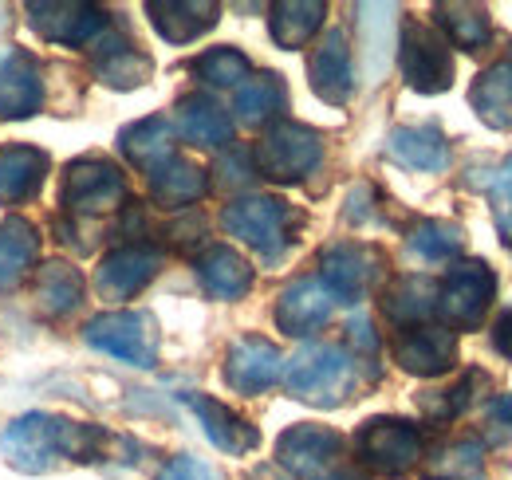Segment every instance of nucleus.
Returning a JSON list of instances; mask_svg holds the SVG:
<instances>
[{"mask_svg": "<svg viewBox=\"0 0 512 480\" xmlns=\"http://www.w3.org/2000/svg\"><path fill=\"white\" fill-rule=\"evenodd\" d=\"M111 445V433L99 425L52 418V414H24L0 433V449L12 469L20 473H48L60 457L71 461H99Z\"/></svg>", "mask_w": 512, "mask_h": 480, "instance_id": "obj_1", "label": "nucleus"}, {"mask_svg": "<svg viewBox=\"0 0 512 480\" xmlns=\"http://www.w3.org/2000/svg\"><path fill=\"white\" fill-rule=\"evenodd\" d=\"M359 382V366L343 347L312 343L284 366V386L292 398L312 406H343Z\"/></svg>", "mask_w": 512, "mask_h": 480, "instance_id": "obj_2", "label": "nucleus"}, {"mask_svg": "<svg viewBox=\"0 0 512 480\" xmlns=\"http://www.w3.org/2000/svg\"><path fill=\"white\" fill-rule=\"evenodd\" d=\"M225 233L245 240L260 256H280L304 225V213L280 197H237L221 213Z\"/></svg>", "mask_w": 512, "mask_h": 480, "instance_id": "obj_3", "label": "nucleus"}, {"mask_svg": "<svg viewBox=\"0 0 512 480\" xmlns=\"http://www.w3.org/2000/svg\"><path fill=\"white\" fill-rule=\"evenodd\" d=\"M497 296V276L485 260H461L446 272L438 284V319L446 331H477L493 307Z\"/></svg>", "mask_w": 512, "mask_h": 480, "instance_id": "obj_4", "label": "nucleus"}, {"mask_svg": "<svg viewBox=\"0 0 512 480\" xmlns=\"http://www.w3.org/2000/svg\"><path fill=\"white\" fill-rule=\"evenodd\" d=\"M323 162V138L304 122H272L268 134L253 150V166L260 178L292 185L304 181Z\"/></svg>", "mask_w": 512, "mask_h": 480, "instance_id": "obj_5", "label": "nucleus"}, {"mask_svg": "<svg viewBox=\"0 0 512 480\" xmlns=\"http://www.w3.org/2000/svg\"><path fill=\"white\" fill-rule=\"evenodd\" d=\"M355 453H359V465H367L371 473L402 477L422 461L426 441H422V429L410 421L371 418L355 433Z\"/></svg>", "mask_w": 512, "mask_h": 480, "instance_id": "obj_6", "label": "nucleus"}, {"mask_svg": "<svg viewBox=\"0 0 512 480\" xmlns=\"http://www.w3.org/2000/svg\"><path fill=\"white\" fill-rule=\"evenodd\" d=\"M398 63H402L406 83L414 91H422V95L449 91V83H453V52H449L446 40L438 36V28H430L422 20H406L402 24Z\"/></svg>", "mask_w": 512, "mask_h": 480, "instance_id": "obj_7", "label": "nucleus"}, {"mask_svg": "<svg viewBox=\"0 0 512 480\" xmlns=\"http://www.w3.org/2000/svg\"><path fill=\"white\" fill-rule=\"evenodd\" d=\"M87 343L111 359L130 366H154L158 359V327L146 311H107L87 323Z\"/></svg>", "mask_w": 512, "mask_h": 480, "instance_id": "obj_8", "label": "nucleus"}, {"mask_svg": "<svg viewBox=\"0 0 512 480\" xmlns=\"http://www.w3.org/2000/svg\"><path fill=\"white\" fill-rule=\"evenodd\" d=\"M60 201L71 213H83V217L111 213L127 201V178L107 158H79V162L67 166Z\"/></svg>", "mask_w": 512, "mask_h": 480, "instance_id": "obj_9", "label": "nucleus"}, {"mask_svg": "<svg viewBox=\"0 0 512 480\" xmlns=\"http://www.w3.org/2000/svg\"><path fill=\"white\" fill-rule=\"evenodd\" d=\"M320 268V280L335 292V300H363L371 292V284L379 280V272H383V252L371 248V244L343 240V244L323 248Z\"/></svg>", "mask_w": 512, "mask_h": 480, "instance_id": "obj_10", "label": "nucleus"}, {"mask_svg": "<svg viewBox=\"0 0 512 480\" xmlns=\"http://www.w3.org/2000/svg\"><path fill=\"white\" fill-rule=\"evenodd\" d=\"M32 12V28L48 40V44H67V48H83L95 44L107 28L103 8L95 4H75V0H52V4H28Z\"/></svg>", "mask_w": 512, "mask_h": 480, "instance_id": "obj_11", "label": "nucleus"}, {"mask_svg": "<svg viewBox=\"0 0 512 480\" xmlns=\"http://www.w3.org/2000/svg\"><path fill=\"white\" fill-rule=\"evenodd\" d=\"M394 362L406 374L418 378H438L457 362V335L438 327V323H418V327H402L394 335Z\"/></svg>", "mask_w": 512, "mask_h": 480, "instance_id": "obj_12", "label": "nucleus"}, {"mask_svg": "<svg viewBox=\"0 0 512 480\" xmlns=\"http://www.w3.org/2000/svg\"><path fill=\"white\" fill-rule=\"evenodd\" d=\"M162 268V252L150 244H123L115 252L103 256L99 272H95V288L103 300H130L138 296Z\"/></svg>", "mask_w": 512, "mask_h": 480, "instance_id": "obj_13", "label": "nucleus"}, {"mask_svg": "<svg viewBox=\"0 0 512 480\" xmlns=\"http://www.w3.org/2000/svg\"><path fill=\"white\" fill-rule=\"evenodd\" d=\"M343 453V437L327 425H292L276 441V461L292 469L300 480H312L335 469V457Z\"/></svg>", "mask_w": 512, "mask_h": 480, "instance_id": "obj_14", "label": "nucleus"}, {"mask_svg": "<svg viewBox=\"0 0 512 480\" xmlns=\"http://www.w3.org/2000/svg\"><path fill=\"white\" fill-rule=\"evenodd\" d=\"M335 292L323 284L320 276H308V280H296L280 292L276 300V327L292 339H304L312 331H320L323 323L331 319L335 311Z\"/></svg>", "mask_w": 512, "mask_h": 480, "instance_id": "obj_15", "label": "nucleus"}, {"mask_svg": "<svg viewBox=\"0 0 512 480\" xmlns=\"http://www.w3.org/2000/svg\"><path fill=\"white\" fill-rule=\"evenodd\" d=\"M44 107L40 63L24 48H0V119H28Z\"/></svg>", "mask_w": 512, "mask_h": 480, "instance_id": "obj_16", "label": "nucleus"}, {"mask_svg": "<svg viewBox=\"0 0 512 480\" xmlns=\"http://www.w3.org/2000/svg\"><path fill=\"white\" fill-rule=\"evenodd\" d=\"M308 83L312 91L320 95L323 103L331 107H343L355 91V67H351V48H347V36L339 28H331L316 44L312 60H308Z\"/></svg>", "mask_w": 512, "mask_h": 480, "instance_id": "obj_17", "label": "nucleus"}, {"mask_svg": "<svg viewBox=\"0 0 512 480\" xmlns=\"http://www.w3.org/2000/svg\"><path fill=\"white\" fill-rule=\"evenodd\" d=\"M284 374V359L268 339H237L225 355V382L237 394H264L268 386H276Z\"/></svg>", "mask_w": 512, "mask_h": 480, "instance_id": "obj_18", "label": "nucleus"}, {"mask_svg": "<svg viewBox=\"0 0 512 480\" xmlns=\"http://www.w3.org/2000/svg\"><path fill=\"white\" fill-rule=\"evenodd\" d=\"M182 402L197 414L205 437H209L217 449H225V453H253L256 449V441H260L256 425H249L237 410H229L225 402L205 398V394H182Z\"/></svg>", "mask_w": 512, "mask_h": 480, "instance_id": "obj_19", "label": "nucleus"}, {"mask_svg": "<svg viewBox=\"0 0 512 480\" xmlns=\"http://www.w3.org/2000/svg\"><path fill=\"white\" fill-rule=\"evenodd\" d=\"M146 12H150V24L158 28V36L170 44H190L197 36H205L221 16V8L213 0H150Z\"/></svg>", "mask_w": 512, "mask_h": 480, "instance_id": "obj_20", "label": "nucleus"}, {"mask_svg": "<svg viewBox=\"0 0 512 480\" xmlns=\"http://www.w3.org/2000/svg\"><path fill=\"white\" fill-rule=\"evenodd\" d=\"M174 126L178 134L190 142V146H229L233 142V119L225 115V107L209 95H186L178 107H174Z\"/></svg>", "mask_w": 512, "mask_h": 480, "instance_id": "obj_21", "label": "nucleus"}, {"mask_svg": "<svg viewBox=\"0 0 512 480\" xmlns=\"http://www.w3.org/2000/svg\"><path fill=\"white\" fill-rule=\"evenodd\" d=\"M48 178V154L36 146H0V205L36 197Z\"/></svg>", "mask_w": 512, "mask_h": 480, "instance_id": "obj_22", "label": "nucleus"}, {"mask_svg": "<svg viewBox=\"0 0 512 480\" xmlns=\"http://www.w3.org/2000/svg\"><path fill=\"white\" fill-rule=\"evenodd\" d=\"M197 276H201L205 292L217 296V300H241V296L253 288V268H249V260H245L237 248H225V244H213V248L201 252Z\"/></svg>", "mask_w": 512, "mask_h": 480, "instance_id": "obj_23", "label": "nucleus"}, {"mask_svg": "<svg viewBox=\"0 0 512 480\" xmlns=\"http://www.w3.org/2000/svg\"><path fill=\"white\" fill-rule=\"evenodd\" d=\"M386 150H390L394 162H402L410 170L438 174L449 166V142L442 138L438 126H398L386 138Z\"/></svg>", "mask_w": 512, "mask_h": 480, "instance_id": "obj_24", "label": "nucleus"}, {"mask_svg": "<svg viewBox=\"0 0 512 480\" xmlns=\"http://www.w3.org/2000/svg\"><path fill=\"white\" fill-rule=\"evenodd\" d=\"M205 189H209L205 170L186 158H170L158 170H150V197L162 209H190L193 201L205 197Z\"/></svg>", "mask_w": 512, "mask_h": 480, "instance_id": "obj_25", "label": "nucleus"}, {"mask_svg": "<svg viewBox=\"0 0 512 480\" xmlns=\"http://www.w3.org/2000/svg\"><path fill=\"white\" fill-rule=\"evenodd\" d=\"M386 319L398 327H418L438 311V280L430 276H398L383 292Z\"/></svg>", "mask_w": 512, "mask_h": 480, "instance_id": "obj_26", "label": "nucleus"}, {"mask_svg": "<svg viewBox=\"0 0 512 480\" xmlns=\"http://www.w3.org/2000/svg\"><path fill=\"white\" fill-rule=\"evenodd\" d=\"M469 103L485 126L512 130V60L485 67L477 75V83L469 87Z\"/></svg>", "mask_w": 512, "mask_h": 480, "instance_id": "obj_27", "label": "nucleus"}, {"mask_svg": "<svg viewBox=\"0 0 512 480\" xmlns=\"http://www.w3.org/2000/svg\"><path fill=\"white\" fill-rule=\"evenodd\" d=\"M119 146H123V154H127L138 170L150 174V170H158L162 162L174 158V122L162 119V115L134 122V126H127L119 134Z\"/></svg>", "mask_w": 512, "mask_h": 480, "instance_id": "obj_28", "label": "nucleus"}, {"mask_svg": "<svg viewBox=\"0 0 512 480\" xmlns=\"http://www.w3.org/2000/svg\"><path fill=\"white\" fill-rule=\"evenodd\" d=\"M284 107H288V87H284V79L272 75V71L249 75V79L237 87V103H233L237 119L245 122V126H264V122L276 119Z\"/></svg>", "mask_w": 512, "mask_h": 480, "instance_id": "obj_29", "label": "nucleus"}, {"mask_svg": "<svg viewBox=\"0 0 512 480\" xmlns=\"http://www.w3.org/2000/svg\"><path fill=\"white\" fill-rule=\"evenodd\" d=\"M434 16L449 36V44L461 48V52H481L493 40V20H489V8H481V4L446 0V4L434 8Z\"/></svg>", "mask_w": 512, "mask_h": 480, "instance_id": "obj_30", "label": "nucleus"}, {"mask_svg": "<svg viewBox=\"0 0 512 480\" xmlns=\"http://www.w3.org/2000/svg\"><path fill=\"white\" fill-rule=\"evenodd\" d=\"M323 12H327L323 0H280V4H272V16H268L272 40L280 48H304L320 32Z\"/></svg>", "mask_w": 512, "mask_h": 480, "instance_id": "obj_31", "label": "nucleus"}, {"mask_svg": "<svg viewBox=\"0 0 512 480\" xmlns=\"http://www.w3.org/2000/svg\"><path fill=\"white\" fill-rule=\"evenodd\" d=\"M40 252V233L24 221V217H8L0 221V288H12Z\"/></svg>", "mask_w": 512, "mask_h": 480, "instance_id": "obj_32", "label": "nucleus"}, {"mask_svg": "<svg viewBox=\"0 0 512 480\" xmlns=\"http://www.w3.org/2000/svg\"><path fill=\"white\" fill-rule=\"evenodd\" d=\"M79 300H83V276H79V268H71L67 260H48V264L36 272V303H40L44 315L60 319V315H67Z\"/></svg>", "mask_w": 512, "mask_h": 480, "instance_id": "obj_33", "label": "nucleus"}, {"mask_svg": "<svg viewBox=\"0 0 512 480\" xmlns=\"http://www.w3.org/2000/svg\"><path fill=\"white\" fill-rule=\"evenodd\" d=\"M99 48H95V56H91V67H95V75L103 79V83H111V87H138V83H146L150 79V60L142 56V52H134L127 40H95Z\"/></svg>", "mask_w": 512, "mask_h": 480, "instance_id": "obj_34", "label": "nucleus"}, {"mask_svg": "<svg viewBox=\"0 0 512 480\" xmlns=\"http://www.w3.org/2000/svg\"><path fill=\"white\" fill-rule=\"evenodd\" d=\"M426 480H485V445L465 437V441H449L438 453H430Z\"/></svg>", "mask_w": 512, "mask_h": 480, "instance_id": "obj_35", "label": "nucleus"}, {"mask_svg": "<svg viewBox=\"0 0 512 480\" xmlns=\"http://www.w3.org/2000/svg\"><path fill=\"white\" fill-rule=\"evenodd\" d=\"M410 248H414L422 260L442 264V260H453V256L465 248V233H461V225H453V221H422V225H414V233H410Z\"/></svg>", "mask_w": 512, "mask_h": 480, "instance_id": "obj_36", "label": "nucleus"}, {"mask_svg": "<svg viewBox=\"0 0 512 480\" xmlns=\"http://www.w3.org/2000/svg\"><path fill=\"white\" fill-rule=\"evenodd\" d=\"M485 374H465V378H457L453 386H442V390H426V394H418V406H422V414L434 421H453L469 402H473V382H481Z\"/></svg>", "mask_w": 512, "mask_h": 480, "instance_id": "obj_37", "label": "nucleus"}, {"mask_svg": "<svg viewBox=\"0 0 512 480\" xmlns=\"http://www.w3.org/2000/svg\"><path fill=\"white\" fill-rule=\"evenodd\" d=\"M193 71L213 87H241L249 79V60L237 48H209L193 60Z\"/></svg>", "mask_w": 512, "mask_h": 480, "instance_id": "obj_38", "label": "nucleus"}, {"mask_svg": "<svg viewBox=\"0 0 512 480\" xmlns=\"http://www.w3.org/2000/svg\"><path fill=\"white\" fill-rule=\"evenodd\" d=\"M493 209H497V225L505 229L512 237V158L497 170V178H493Z\"/></svg>", "mask_w": 512, "mask_h": 480, "instance_id": "obj_39", "label": "nucleus"}, {"mask_svg": "<svg viewBox=\"0 0 512 480\" xmlns=\"http://www.w3.org/2000/svg\"><path fill=\"white\" fill-rule=\"evenodd\" d=\"M217 174H221V185H245V181L256 178L253 154L249 150H229L221 162H217Z\"/></svg>", "mask_w": 512, "mask_h": 480, "instance_id": "obj_40", "label": "nucleus"}, {"mask_svg": "<svg viewBox=\"0 0 512 480\" xmlns=\"http://www.w3.org/2000/svg\"><path fill=\"white\" fill-rule=\"evenodd\" d=\"M158 480H221L217 477V469H209L205 461H197V457H174Z\"/></svg>", "mask_w": 512, "mask_h": 480, "instance_id": "obj_41", "label": "nucleus"}, {"mask_svg": "<svg viewBox=\"0 0 512 480\" xmlns=\"http://www.w3.org/2000/svg\"><path fill=\"white\" fill-rule=\"evenodd\" d=\"M170 237H174L178 248H197V244L205 240V217H201V213H190L186 221H174V225H170Z\"/></svg>", "mask_w": 512, "mask_h": 480, "instance_id": "obj_42", "label": "nucleus"}, {"mask_svg": "<svg viewBox=\"0 0 512 480\" xmlns=\"http://www.w3.org/2000/svg\"><path fill=\"white\" fill-rule=\"evenodd\" d=\"M347 339H351V347H359L363 355H375V351H379V339H375L367 315H355V319L347 323Z\"/></svg>", "mask_w": 512, "mask_h": 480, "instance_id": "obj_43", "label": "nucleus"}, {"mask_svg": "<svg viewBox=\"0 0 512 480\" xmlns=\"http://www.w3.org/2000/svg\"><path fill=\"white\" fill-rule=\"evenodd\" d=\"M493 347L505 359H512V311H501V319L493 323Z\"/></svg>", "mask_w": 512, "mask_h": 480, "instance_id": "obj_44", "label": "nucleus"}, {"mask_svg": "<svg viewBox=\"0 0 512 480\" xmlns=\"http://www.w3.org/2000/svg\"><path fill=\"white\" fill-rule=\"evenodd\" d=\"M493 418H501L505 425H512V398H497V402H493Z\"/></svg>", "mask_w": 512, "mask_h": 480, "instance_id": "obj_45", "label": "nucleus"}, {"mask_svg": "<svg viewBox=\"0 0 512 480\" xmlns=\"http://www.w3.org/2000/svg\"><path fill=\"white\" fill-rule=\"evenodd\" d=\"M312 480H367V477H359V473H351V469H327V473H320V477H312Z\"/></svg>", "mask_w": 512, "mask_h": 480, "instance_id": "obj_46", "label": "nucleus"}]
</instances>
